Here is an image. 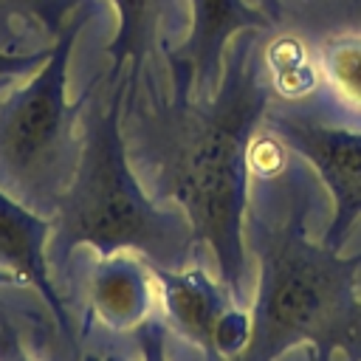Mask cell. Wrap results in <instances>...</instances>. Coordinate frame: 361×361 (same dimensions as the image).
I'll list each match as a JSON object with an SVG mask.
<instances>
[{
    "mask_svg": "<svg viewBox=\"0 0 361 361\" xmlns=\"http://www.w3.org/2000/svg\"><path fill=\"white\" fill-rule=\"evenodd\" d=\"M116 8V34L107 45V73H130V87L158 68L172 45L175 0H110Z\"/></svg>",
    "mask_w": 361,
    "mask_h": 361,
    "instance_id": "cell-10",
    "label": "cell"
},
{
    "mask_svg": "<svg viewBox=\"0 0 361 361\" xmlns=\"http://www.w3.org/2000/svg\"><path fill=\"white\" fill-rule=\"evenodd\" d=\"M48 240L51 217L28 209L0 186V268L14 274L23 285L34 288L54 313L62 336L73 338V322L48 262Z\"/></svg>",
    "mask_w": 361,
    "mask_h": 361,
    "instance_id": "cell-8",
    "label": "cell"
},
{
    "mask_svg": "<svg viewBox=\"0 0 361 361\" xmlns=\"http://www.w3.org/2000/svg\"><path fill=\"white\" fill-rule=\"evenodd\" d=\"M82 3L85 0H0V48L17 51L20 25H39L56 34Z\"/></svg>",
    "mask_w": 361,
    "mask_h": 361,
    "instance_id": "cell-12",
    "label": "cell"
},
{
    "mask_svg": "<svg viewBox=\"0 0 361 361\" xmlns=\"http://www.w3.org/2000/svg\"><path fill=\"white\" fill-rule=\"evenodd\" d=\"M6 285H23V282H20L14 274H8V271L0 268V288H6Z\"/></svg>",
    "mask_w": 361,
    "mask_h": 361,
    "instance_id": "cell-17",
    "label": "cell"
},
{
    "mask_svg": "<svg viewBox=\"0 0 361 361\" xmlns=\"http://www.w3.org/2000/svg\"><path fill=\"white\" fill-rule=\"evenodd\" d=\"M0 361H28V355H25L14 341H8V344H6V350L0 353Z\"/></svg>",
    "mask_w": 361,
    "mask_h": 361,
    "instance_id": "cell-16",
    "label": "cell"
},
{
    "mask_svg": "<svg viewBox=\"0 0 361 361\" xmlns=\"http://www.w3.org/2000/svg\"><path fill=\"white\" fill-rule=\"evenodd\" d=\"M189 31L164 54L169 87H180L197 99H209L223 76L226 54L237 34L265 31L274 23L248 0H189Z\"/></svg>",
    "mask_w": 361,
    "mask_h": 361,
    "instance_id": "cell-7",
    "label": "cell"
},
{
    "mask_svg": "<svg viewBox=\"0 0 361 361\" xmlns=\"http://www.w3.org/2000/svg\"><path fill=\"white\" fill-rule=\"evenodd\" d=\"M245 243L257 257V293L248 310L245 347L231 361H276L307 344L316 361L344 353L361 361V254L313 243L307 234L310 186L282 172L251 169Z\"/></svg>",
    "mask_w": 361,
    "mask_h": 361,
    "instance_id": "cell-2",
    "label": "cell"
},
{
    "mask_svg": "<svg viewBox=\"0 0 361 361\" xmlns=\"http://www.w3.org/2000/svg\"><path fill=\"white\" fill-rule=\"evenodd\" d=\"M152 274L158 282V310L169 330L212 361H231L245 347L248 310L231 296L217 271L212 274L192 259L183 268H152Z\"/></svg>",
    "mask_w": 361,
    "mask_h": 361,
    "instance_id": "cell-6",
    "label": "cell"
},
{
    "mask_svg": "<svg viewBox=\"0 0 361 361\" xmlns=\"http://www.w3.org/2000/svg\"><path fill=\"white\" fill-rule=\"evenodd\" d=\"M48 54H51V45L37 48V51H6V48H0V82L34 73L48 59Z\"/></svg>",
    "mask_w": 361,
    "mask_h": 361,
    "instance_id": "cell-14",
    "label": "cell"
},
{
    "mask_svg": "<svg viewBox=\"0 0 361 361\" xmlns=\"http://www.w3.org/2000/svg\"><path fill=\"white\" fill-rule=\"evenodd\" d=\"M130 73H99L85 90L82 149L51 214L48 262L62 271L76 248L133 251L152 268H183L197 240L186 214L155 200L133 166L124 135Z\"/></svg>",
    "mask_w": 361,
    "mask_h": 361,
    "instance_id": "cell-3",
    "label": "cell"
},
{
    "mask_svg": "<svg viewBox=\"0 0 361 361\" xmlns=\"http://www.w3.org/2000/svg\"><path fill=\"white\" fill-rule=\"evenodd\" d=\"M274 102V79L259 31H243L226 54L217 90L197 99L180 87L155 90L144 73L124 104L130 158L147 192L180 209L197 245L237 302H245V217L251 200V147Z\"/></svg>",
    "mask_w": 361,
    "mask_h": 361,
    "instance_id": "cell-1",
    "label": "cell"
},
{
    "mask_svg": "<svg viewBox=\"0 0 361 361\" xmlns=\"http://www.w3.org/2000/svg\"><path fill=\"white\" fill-rule=\"evenodd\" d=\"M322 71L338 104L361 116V34H338L324 39Z\"/></svg>",
    "mask_w": 361,
    "mask_h": 361,
    "instance_id": "cell-11",
    "label": "cell"
},
{
    "mask_svg": "<svg viewBox=\"0 0 361 361\" xmlns=\"http://www.w3.org/2000/svg\"><path fill=\"white\" fill-rule=\"evenodd\" d=\"M133 336H135L138 361H169V353H166L169 327L164 324V319L158 313L152 319H147L138 330H133Z\"/></svg>",
    "mask_w": 361,
    "mask_h": 361,
    "instance_id": "cell-13",
    "label": "cell"
},
{
    "mask_svg": "<svg viewBox=\"0 0 361 361\" xmlns=\"http://www.w3.org/2000/svg\"><path fill=\"white\" fill-rule=\"evenodd\" d=\"M93 17L85 0L54 34L48 59L0 96V186L28 209L51 217L68 189L82 149V107L68 99V68L79 31Z\"/></svg>",
    "mask_w": 361,
    "mask_h": 361,
    "instance_id": "cell-4",
    "label": "cell"
},
{
    "mask_svg": "<svg viewBox=\"0 0 361 361\" xmlns=\"http://www.w3.org/2000/svg\"><path fill=\"white\" fill-rule=\"evenodd\" d=\"M254 8H259L271 23H279L282 17V0H248Z\"/></svg>",
    "mask_w": 361,
    "mask_h": 361,
    "instance_id": "cell-15",
    "label": "cell"
},
{
    "mask_svg": "<svg viewBox=\"0 0 361 361\" xmlns=\"http://www.w3.org/2000/svg\"><path fill=\"white\" fill-rule=\"evenodd\" d=\"M87 305L107 330H138L158 313V282L149 262L133 251L96 254L87 274Z\"/></svg>",
    "mask_w": 361,
    "mask_h": 361,
    "instance_id": "cell-9",
    "label": "cell"
},
{
    "mask_svg": "<svg viewBox=\"0 0 361 361\" xmlns=\"http://www.w3.org/2000/svg\"><path fill=\"white\" fill-rule=\"evenodd\" d=\"M262 124L274 144L299 155L327 186L333 217L322 243L341 251L361 220V130L330 121L302 99H288L282 104L271 102Z\"/></svg>",
    "mask_w": 361,
    "mask_h": 361,
    "instance_id": "cell-5",
    "label": "cell"
}]
</instances>
